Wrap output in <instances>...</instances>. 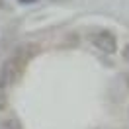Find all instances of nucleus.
Segmentation results:
<instances>
[{
	"label": "nucleus",
	"instance_id": "20e7f679",
	"mask_svg": "<svg viewBox=\"0 0 129 129\" xmlns=\"http://www.w3.org/2000/svg\"><path fill=\"white\" fill-rule=\"evenodd\" d=\"M0 129H22V125L16 117H6L0 121Z\"/></svg>",
	"mask_w": 129,
	"mask_h": 129
},
{
	"label": "nucleus",
	"instance_id": "423d86ee",
	"mask_svg": "<svg viewBox=\"0 0 129 129\" xmlns=\"http://www.w3.org/2000/svg\"><path fill=\"white\" fill-rule=\"evenodd\" d=\"M22 4H33V0H20Z\"/></svg>",
	"mask_w": 129,
	"mask_h": 129
},
{
	"label": "nucleus",
	"instance_id": "39448f33",
	"mask_svg": "<svg viewBox=\"0 0 129 129\" xmlns=\"http://www.w3.org/2000/svg\"><path fill=\"white\" fill-rule=\"evenodd\" d=\"M121 55H123V61H125V63L129 64V43L125 45V47H123V51H121Z\"/></svg>",
	"mask_w": 129,
	"mask_h": 129
},
{
	"label": "nucleus",
	"instance_id": "f03ea898",
	"mask_svg": "<svg viewBox=\"0 0 129 129\" xmlns=\"http://www.w3.org/2000/svg\"><path fill=\"white\" fill-rule=\"evenodd\" d=\"M90 41H92V45H94L98 51H102L104 55H115V53H117V39H115V35H113L112 31H106V29L96 31L90 37Z\"/></svg>",
	"mask_w": 129,
	"mask_h": 129
},
{
	"label": "nucleus",
	"instance_id": "7ed1b4c3",
	"mask_svg": "<svg viewBox=\"0 0 129 129\" xmlns=\"http://www.w3.org/2000/svg\"><path fill=\"white\" fill-rule=\"evenodd\" d=\"M8 84L0 78V112L2 110H6V104H8Z\"/></svg>",
	"mask_w": 129,
	"mask_h": 129
},
{
	"label": "nucleus",
	"instance_id": "f257e3e1",
	"mask_svg": "<svg viewBox=\"0 0 129 129\" xmlns=\"http://www.w3.org/2000/svg\"><path fill=\"white\" fill-rule=\"evenodd\" d=\"M25 63H27V59L24 57V53H22V51L12 53V55H10L4 63H2V67H0V78L6 82L8 86L16 84L18 78H20V76H22V73H24Z\"/></svg>",
	"mask_w": 129,
	"mask_h": 129
},
{
	"label": "nucleus",
	"instance_id": "0eeeda50",
	"mask_svg": "<svg viewBox=\"0 0 129 129\" xmlns=\"http://www.w3.org/2000/svg\"><path fill=\"white\" fill-rule=\"evenodd\" d=\"M127 115H129V108H127Z\"/></svg>",
	"mask_w": 129,
	"mask_h": 129
}]
</instances>
